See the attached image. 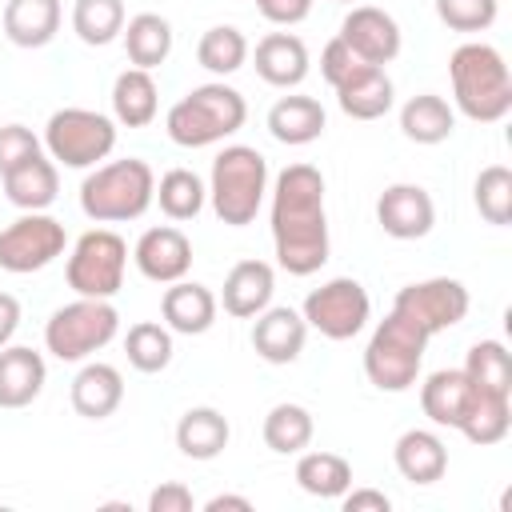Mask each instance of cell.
Wrapping results in <instances>:
<instances>
[{
    "label": "cell",
    "instance_id": "obj_1",
    "mask_svg": "<svg viewBox=\"0 0 512 512\" xmlns=\"http://www.w3.org/2000/svg\"><path fill=\"white\" fill-rule=\"evenodd\" d=\"M272 244L276 264L292 276H312L328 264L324 176L312 164H288L272 184Z\"/></svg>",
    "mask_w": 512,
    "mask_h": 512
},
{
    "label": "cell",
    "instance_id": "obj_2",
    "mask_svg": "<svg viewBox=\"0 0 512 512\" xmlns=\"http://www.w3.org/2000/svg\"><path fill=\"white\" fill-rule=\"evenodd\" d=\"M448 76H452V100L468 120L496 124L512 112V72L492 44L484 40L460 44L448 56Z\"/></svg>",
    "mask_w": 512,
    "mask_h": 512
},
{
    "label": "cell",
    "instance_id": "obj_3",
    "mask_svg": "<svg viewBox=\"0 0 512 512\" xmlns=\"http://www.w3.org/2000/svg\"><path fill=\"white\" fill-rule=\"evenodd\" d=\"M156 200V172L128 156L96 164L80 184V212L96 224H124L140 220Z\"/></svg>",
    "mask_w": 512,
    "mask_h": 512
},
{
    "label": "cell",
    "instance_id": "obj_4",
    "mask_svg": "<svg viewBox=\"0 0 512 512\" xmlns=\"http://www.w3.org/2000/svg\"><path fill=\"white\" fill-rule=\"evenodd\" d=\"M244 120H248L244 96L232 84L212 80V84H196L184 100H176L164 116V128H168L172 144H180V148H208V144H220L224 136L240 132Z\"/></svg>",
    "mask_w": 512,
    "mask_h": 512
},
{
    "label": "cell",
    "instance_id": "obj_5",
    "mask_svg": "<svg viewBox=\"0 0 512 512\" xmlns=\"http://www.w3.org/2000/svg\"><path fill=\"white\" fill-rule=\"evenodd\" d=\"M264 192H268V160L256 148L228 144L212 160L208 196H212V212L220 216V224H228V228L252 224L264 204Z\"/></svg>",
    "mask_w": 512,
    "mask_h": 512
},
{
    "label": "cell",
    "instance_id": "obj_6",
    "mask_svg": "<svg viewBox=\"0 0 512 512\" xmlns=\"http://www.w3.org/2000/svg\"><path fill=\"white\" fill-rule=\"evenodd\" d=\"M428 332L408 320L404 312H388L368 348H364V376L380 388V392H408L420 376V364H424V348H428Z\"/></svg>",
    "mask_w": 512,
    "mask_h": 512
},
{
    "label": "cell",
    "instance_id": "obj_7",
    "mask_svg": "<svg viewBox=\"0 0 512 512\" xmlns=\"http://www.w3.org/2000/svg\"><path fill=\"white\" fill-rule=\"evenodd\" d=\"M120 332V312L112 308V300H92V296H76L72 304L56 308L44 324V348L64 360H88L92 352L108 348Z\"/></svg>",
    "mask_w": 512,
    "mask_h": 512
},
{
    "label": "cell",
    "instance_id": "obj_8",
    "mask_svg": "<svg viewBox=\"0 0 512 512\" xmlns=\"http://www.w3.org/2000/svg\"><path fill=\"white\" fill-rule=\"evenodd\" d=\"M44 148L64 168H96L116 148V120L96 108H56L44 124Z\"/></svg>",
    "mask_w": 512,
    "mask_h": 512
},
{
    "label": "cell",
    "instance_id": "obj_9",
    "mask_svg": "<svg viewBox=\"0 0 512 512\" xmlns=\"http://www.w3.org/2000/svg\"><path fill=\"white\" fill-rule=\"evenodd\" d=\"M124 268H128V244L112 228H92L72 244V256L64 264L68 288L76 296L92 300H112L124 288Z\"/></svg>",
    "mask_w": 512,
    "mask_h": 512
},
{
    "label": "cell",
    "instance_id": "obj_10",
    "mask_svg": "<svg viewBox=\"0 0 512 512\" xmlns=\"http://www.w3.org/2000/svg\"><path fill=\"white\" fill-rule=\"evenodd\" d=\"M300 316H304L308 328H316L328 340H352L368 324L372 300H368L360 280L336 276V280H328V284H320V288H312L304 296V312Z\"/></svg>",
    "mask_w": 512,
    "mask_h": 512
},
{
    "label": "cell",
    "instance_id": "obj_11",
    "mask_svg": "<svg viewBox=\"0 0 512 512\" xmlns=\"http://www.w3.org/2000/svg\"><path fill=\"white\" fill-rule=\"evenodd\" d=\"M64 244H68V232L60 220H52L48 212H24L8 228H0V268L16 276L40 272L56 256H64Z\"/></svg>",
    "mask_w": 512,
    "mask_h": 512
},
{
    "label": "cell",
    "instance_id": "obj_12",
    "mask_svg": "<svg viewBox=\"0 0 512 512\" xmlns=\"http://www.w3.org/2000/svg\"><path fill=\"white\" fill-rule=\"evenodd\" d=\"M468 304H472L468 288L460 280H452V276H432V280L404 284L396 292V300H392V308L404 312L408 320H416L428 336L456 328L468 316Z\"/></svg>",
    "mask_w": 512,
    "mask_h": 512
},
{
    "label": "cell",
    "instance_id": "obj_13",
    "mask_svg": "<svg viewBox=\"0 0 512 512\" xmlns=\"http://www.w3.org/2000/svg\"><path fill=\"white\" fill-rule=\"evenodd\" d=\"M364 64H392L400 56V24L392 12L376 8V4H352V12L340 20L336 32Z\"/></svg>",
    "mask_w": 512,
    "mask_h": 512
},
{
    "label": "cell",
    "instance_id": "obj_14",
    "mask_svg": "<svg viewBox=\"0 0 512 512\" xmlns=\"http://www.w3.org/2000/svg\"><path fill=\"white\" fill-rule=\"evenodd\" d=\"M132 260H136L140 276H148L152 284H176L192 268V240L176 224H156V228L140 232Z\"/></svg>",
    "mask_w": 512,
    "mask_h": 512
},
{
    "label": "cell",
    "instance_id": "obj_15",
    "mask_svg": "<svg viewBox=\"0 0 512 512\" xmlns=\"http://www.w3.org/2000/svg\"><path fill=\"white\" fill-rule=\"evenodd\" d=\"M376 224L392 240H420L436 224V204L420 184H388L376 200Z\"/></svg>",
    "mask_w": 512,
    "mask_h": 512
},
{
    "label": "cell",
    "instance_id": "obj_16",
    "mask_svg": "<svg viewBox=\"0 0 512 512\" xmlns=\"http://www.w3.org/2000/svg\"><path fill=\"white\" fill-rule=\"evenodd\" d=\"M272 292H276V272L268 260H236L224 276L220 304L228 316L252 320L256 312H264L272 304Z\"/></svg>",
    "mask_w": 512,
    "mask_h": 512
},
{
    "label": "cell",
    "instance_id": "obj_17",
    "mask_svg": "<svg viewBox=\"0 0 512 512\" xmlns=\"http://www.w3.org/2000/svg\"><path fill=\"white\" fill-rule=\"evenodd\" d=\"M304 340H308V324H304V316L296 308L280 304V308L256 312L252 348H256L260 360H268V364H292L304 352Z\"/></svg>",
    "mask_w": 512,
    "mask_h": 512
},
{
    "label": "cell",
    "instance_id": "obj_18",
    "mask_svg": "<svg viewBox=\"0 0 512 512\" xmlns=\"http://www.w3.org/2000/svg\"><path fill=\"white\" fill-rule=\"evenodd\" d=\"M216 308H220L216 292H212L208 284H196V280H176V284H168L164 296H160V316H164V324H168L172 332H180V336H200V332H208V328L216 324Z\"/></svg>",
    "mask_w": 512,
    "mask_h": 512
},
{
    "label": "cell",
    "instance_id": "obj_19",
    "mask_svg": "<svg viewBox=\"0 0 512 512\" xmlns=\"http://www.w3.org/2000/svg\"><path fill=\"white\" fill-rule=\"evenodd\" d=\"M48 380V364L36 348L4 344L0 348V408H28Z\"/></svg>",
    "mask_w": 512,
    "mask_h": 512
},
{
    "label": "cell",
    "instance_id": "obj_20",
    "mask_svg": "<svg viewBox=\"0 0 512 512\" xmlns=\"http://www.w3.org/2000/svg\"><path fill=\"white\" fill-rule=\"evenodd\" d=\"M308 44L296 32H268L256 44V76L272 88H296L308 76Z\"/></svg>",
    "mask_w": 512,
    "mask_h": 512
},
{
    "label": "cell",
    "instance_id": "obj_21",
    "mask_svg": "<svg viewBox=\"0 0 512 512\" xmlns=\"http://www.w3.org/2000/svg\"><path fill=\"white\" fill-rule=\"evenodd\" d=\"M68 396H72V408L84 420H108L124 400V376H120V368H112L104 360H92L76 372Z\"/></svg>",
    "mask_w": 512,
    "mask_h": 512
},
{
    "label": "cell",
    "instance_id": "obj_22",
    "mask_svg": "<svg viewBox=\"0 0 512 512\" xmlns=\"http://www.w3.org/2000/svg\"><path fill=\"white\" fill-rule=\"evenodd\" d=\"M472 396H476V388H472V380L464 376V368H440V372H432V376L420 384V408H424V416H428L432 424H440V428H460V420H464Z\"/></svg>",
    "mask_w": 512,
    "mask_h": 512
},
{
    "label": "cell",
    "instance_id": "obj_23",
    "mask_svg": "<svg viewBox=\"0 0 512 512\" xmlns=\"http://www.w3.org/2000/svg\"><path fill=\"white\" fill-rule=\"evenodd\" d=\"M336 100H340V112L352 120H380L392 108L396 88L380 64H364L336 88Z\"/></svg>",
    "mask_w": 512,
    "mask_h": 512
},
{
    "label": "cell",
    "instance_id": "obj_24",
    "mask_svg": "<svg viewBox=\"0 0 512 512\" xmlns=\"http://www.w3.org/2000/svg\"><path fill=\"white\" fill-rule=\"evenodd\" d=\"M392 460H396V472L408 480V484H436L444 472H448V448L436 432L428 428H408L400 432L396 448H392Z\"/></svg>",
    "mask_w": 512,
    "mask_h": 512
},
{
    "label": "cell",
    "instance_id": "obj_25",
    "mask_svg": "<svg viewBox=\"0 0 512 512\" xmlns=\"http://www.w3.org/2000/svg\"><path fill=\"white\" fill-rule=\"evenodd\" d=\"M232 440L228 416L212 404H196L176 420V448L188 460H216Z\"/></svg>",
    "mask_w": 512,
    "mask_h": 512
},
{
    "label": "cell",
    "instance_id": "obj_26",
    "mask_svg": "<svg viewBox=\"0 0 512 512\" xmlns=\"http://www.w3.org/2000/svg\"><path fill=\"white\" fill-rule=\"evenodd\" d=\"M60 0H4V36L16 48H44L60 32Z\"/></svg>",
    "mask_w": 512,
    "mask_h": 512
},
{
    "label": "cell",
    "instance_id": "obj_27",
    "mask_svg": "<svg viewBox=\"0 0 512 512\" xmlns=\"http://www.w3.org/2000/svg\"><path fill=\"white\" fill-rule=\"evenodd\" d=\"M324 108L320 100L312 96H280L272 108H268V132L272 140L288 144V148H300V144H312L324 136Z\"/></svg>",
    "mask_w": 512,
    "mask_h": 512
},
{
    "label": "cell",
    "instance_id": "obj_28",
    "mask_svg": "<svg viewBox=\"0 0 512 512\" xmlns=\"http://www.w3.org/2000/svg\"><path fill=\"white\" fill-rule=\"evenodd\" d=\"M0 180H4V196H8L16 208H24V212H44V208L56 200V192H60L56 160L44 156V152L32 156V160H24L20 168L4 172Z\"/></svg>",
    "mask_w": 512,
    "mask_h": 512
},
{
    "label": "cell",
    "instance_id": "obj_29",
    "mask_svg": "<svg viewBox=\"0 0 512 512\" xmlns=\"http://www.w3.org/2000/svg\"><path fill=\"white\" fill-rule=\"evenodd\" d=\"M160 108V88L152 80V72L144 68H124L112 84V116L124 128H148L156 120Z\"/></svg>",
    "mask_w": 512,
    "mask_h": 512
},
{
    "label": "cell",
    "instance_id": "obj_30",
    "mask_svg": "<svg viewBox=\"0 0 512 512\" xmlns=\"http://www.w3.org/2000/svg\"><path fill=\"white\" fill-rule=\"evenodd\" d=\"M400 132L412 144H444L456 132V112L444 96L436 92H420L412 100H404L400 108Z\"/></svg>",
    "mask_w": 512,
    "mask_h": 512
},
{
    "label": "cell",
    "instance_id": "obj_31",
    "mask_svg": "<svg viewBox=\"0 0 512 512\" xmlns=\"http://www.w3.org/2000/svg\"><path fill=\"white\" fill-rule=\"evenodd\" d=\"M124 52L132 60V68H160L172 52V24L160 12H136L132 20H124Z\"/></svg>",
    "mask_w": 512,
    "mask_h": 512
},
{
    "label": "cell",
    "instance_id": "obj_32",
    "mask_svg": "<svg viewBox=\"0 0 512 512\" xmlns=\"http://www.w3.org/2000/svg\"><path fill=\"white\" fill-rule=\"evenodd\" d=\"M264 444L276 452V456H300L308 444H312V432H316V420L304 404H292V400H280L268 408L264 416Z\"/></svg>",
    "mask_w": 512,
    "mask_h": 512
},
{
    "label": "cell",
    "instance_id": "obj_33",
    "mask_svg": "<svg viewBox=\"0 0 512 512\" xmlns=\"http://www.w3.org/2000/svg\"><path fill=\"white\" fill-rule=\"evenodd\" d=\"M508 428H512V396L476 388V396H472V404H468V412H464L456 432H464V440L488 448V444H500L508 436Z\"/></svg>",
    "mask_w": 512,
    "mask_h": 512
},
{
    "label": "cell",
    "instance_id": "obj_34",
    "mask_svg": "<svg viewBox=\"0 0 512 512\" xmlns=\"http://www.w3.org/2000/svg\"><path fill=\"white\" fill-rule=\"evenodd\" d=\"M296 484L308 496L320 500H340L352 488V464L336 452H300L296 460Z\"/></svg>",
    "mask_w": 512,
    "mask_h": 512
},
{
    "label": "cell",
    "instance_id": "obj_35",
    "mask_svg": "<svg viewBox=\"0 0 512 512\" xmlns=\"http://www.w3.org/2000/svg\"><path fill=\"white\" fill-rule=\"evenodd\" d=\"M464 376L472 380V388L480 392H500V396H512V356L500 340H476L468 348V360H464Z\"/></svg>",
    "mask_w": 512,
    "mask_h": 512
},
{
    "label": "cell",
    "instance_id": "obj_36",
    "mask_svg": "<svg viewBox=\"0 0 512 512\" xmlns=\"http://www.w3.org/2000/svg\"><path fill=\"white\" fill-rule=\"evenodd\" d=\"M196 60L212 76H232L248 60V40H244V32L236 24H212L196 44Z\"/></svg>",
    "mask_w": 512,
    "mask_h": 512
},
{
    "label": "cell",
    "instance_id": "obj_37",
    "mask_svg": "<svg viewBox=\"0 0 512 512\" xmlns=\"http://www.w3.org/2000/svg\"><path fill=\"white\" fill-rule=\"evenodd\" d=\"M124 352H128V364L136 372H144V376L164 372L172 364V328L168 324H156V320H140V324L128 328Z\"/></svg>",
    "mask_w": 512,
    "mask_h": 512
},
{
    "label": "cell",
    "instance_id": "obj_38",
    "mask_svg": "<svg viewBox=\"0 0 512 512\" xmlns=\"http://www.w3.org/2000/svg\"><path fill=\"white\" fill-rule=\"evenodd\" d=\"M124 0H76L72 4V32L92 44L104 48L124 32Z\"/></svg>",
    "mask_w": 512,
    "mask_h": 512
},
{
    "label": "cell",
    "instance_id": "obj_39",
    "mask_svg": "<svg viewBox=\"0 0 512 512\" xmlns=\"http://www.w3.org/2000/svg\"><path fill=\"white\" fill-rule=\"evenodd\" d=\"M204 196H208V188L192 168H172L156 184V204L168 220H196L204 208Z\"/></svg>",
    "mask_w": 512,
    "mask_h": 512
},
{
    "label": "cell",
    "instance_id": "obj_40",
    "mask_svg": "<svg viewBox=\"0 0 512 512\" xmlns=\"http://www.w3.org/2000/svg\"><path fill=\"white\" fill-rule=\"evenodd\" d=\"M472 200H476V212L496 224V228H508L512 224V172L504 164H488L480 168L476 184H472Z\"/></svg>",
    "mask_w": 512,
    "mask_h": 512
},
{
    "label": "cell",
    "instance_id": "obj_41",
    "mask_svg": "<svg viewBox=\"0 0 512 512\" xmlns=\"http://www.w3.org/2000/svg\"><path fill=\"white\" fill-rule=\"evenodd\" d=\"M436 16L452 32H484L496 24L500 4L496 0H436Z\"/></svg>",
    "mask_w": 512,
    "mask_h": 512
},
{
    "label": "cell",
    "instance_id": "obj_42",
    "mask_svg": "<svg viewBox=\"0 0 512 512\" xmlns=\"http://www.w3.org/2000/svg\"><path fill=\"white\" fill-rule=\"evenodd\" d=\"M40 156V136L24 124H0V176Z\"/></svg>",
    "mask_w": 512,
    "mask_h": 512
},
{
    "label": "cell",
    "instance_id": "obj_43",
    "mask_svg": "<svg viewBox=\"0 0 512 512\" xmlns=\"http://www.w3.org/2000/svg\"><path fill=\"white\" fill-rule=\"evenodd\" d=\"M356 68H364V60H360L340 36H332V40L324 44V52H320V76H324L332 88H340Z\"/></svg>",
    "mask_w": 512,
    "mask_h": 512
},
{
    "label": "cell",
    "instance_id": "obj_44",
    "mask_svg": "<svg viewBox=\"0 0 512 512\" xmlns=\"http://www.w3.org/2000/svg\"><path fill=\"white\" fill-rule=\"evenodd\" d=\"M256 8H260V16H264L268 24L292 28V24L308 20V12H312V0H256Z\"/></svg>",
    "mask_w": 512,
    "mask_h": 512
},
{
    "label": "cell",
    "instance_id": "obj_45",
    "mask_svg": "<svg viewBox=\"0 0 512 512\" xmlns=\"http://www.w3.org/2000/svg\"><path fill=\"white\" fill-rule=\"evenodd\" d=\"M192 492L180 484V480H168L160 488H152L148 496V512H192Z\"/></svg>",
    "mask_w": 512,
    "mask_h": 512
},
{
    "label": "cell",
    "instance_id": "obj_46",
    "mask_svg": "<svg viewBox=\"0 0 512 512\" xmlns=\"http://www.w3.org/2000/svg\"><path fill=\"white\" fill-rule=\"evenodd\" d=\"M340 500H344V512H388L392 508V500L376 488H352Z\"/></svg>",
    "mask_w": 512,
    "mask_h": 512
},
{
    "label": "cell",
    "instance_id": "obj_47",
    "mask_svg": "<svg viewBox=\"0 0 512 512\" xmlns=\"http://www.w3.org/2000/svg\"><path fill=\"white\" fill-rule=\"evenodd\" d=\"M16 328H20V300L12 292H0V348L12 344Z\"/></svg>",
    "mask_w": 512,
    "mask_h": 512
},
{
    "label": "cell",
    "instance_id": "obj_48",
    "mask_svg": "<svg viewBox=\"0 0 512 512\" xmlns=\"http://www.w3.org/2000/svg\"><path fill=\"white\" fill-rule=\"evenodd\" d=\"M224 508H232V512H252V500H248V496L220 492V496H212V500L204 504V512H224Z\"/></svg>",
    "mask_w": 512,
    "mask_h": 512
},
{
    "label": "cell",
    "instance_id": "obj_49",
    "mask_svg": "<svg viewBox=\"0 0 512 512\" xmlns=\"http://www.w3.org/2000/svg\"><path fill=\"white\" fill-rule=\"evenodd\" d=\"M332 4H352V0H332Z\"/></svg>",
    "mask_w": 512,
    "mask_h": 512
}]
</instances>
